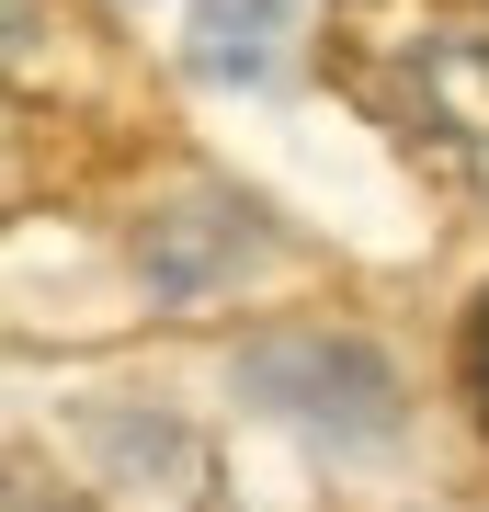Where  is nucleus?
Instances as JSON below:
<instances>
[{"label": "nucleus", "mask_w": 489, "mask_h": 512, "mask_svg": "<svg viewBox=\"0 0 489 512\" xmlns=\"http://www.w3.org/2000/svg\"><path fill=\"white\" fill-rule=\"evenodd\" d=\"M364 103L410 148H433L455 183L489 194V23L478 12H399L353 46Z\"/></svg>", "instance_id": "obj_1"}, {"label": "nucleus", "mask_w": 489, "mask_h": 512, "mask_svg": "<svg viewBox=\"0 0 489 512\" xmlns=\"http://www.w3.org/2000/svg\"><path fill=\"white\" fill-rule=\"evenodd\" d=\"M239 399L319 433V444L399 433V365L376 342H353V330H262V342H239Z\"/></svg>", "instance_id": "obj_2"}, {"label": "nucleus", "mask_w": 489, "mask_h": 512, "mask_svg": "<svg viewBox=\"0 0 489 512\" xmlns=\"http://www.w3.org/2000/svg\"><path fill=\"white\" fill-rule=\"evenodd\" d=\"M296 35H308L296 0H194L182 12V69L217 80V92H273L296 69Z\"/></svg>", "instance_id": "obj_3"}, {"label": "nucleus", "mask_w": 489, "mask_h": 512, "mask_svg": "<svg viewBox=\"0 0 489 512\" xmlns=\"http://www.w3.org/2000/svg\"><path fill=\"white\" fill-rule=\"evenodd\" d=\"M239 251H251V205H182V217H148V239H137L160 296H205Z\"/></svg>", "instance_id": "obj_4"}, {"label": "nucleus", "mask_w": 489, "mask_h": 512, "mask_svg": "<svg viewBox=\"0 0 489 512\" xmlns=\"http://www.w3.org/2000/svg\"><path fill=\"white\" fill-rule=\"evenodd\" d=\"M467 399H478V433H489V296H478V319H467Z\"/></svg>", "instance_id": "obj_5"}, {"label": "nucleus", "mask_w": 489, "mask_h": 512, "mask_svg": "<svg viewBox=\"0 0 489 512\" xmlns=\"http://www.w3.org/2000/svg\"><path fill=\"white\" fill-rule=\"evenodd\" d=\"M12 512H80V501H69V490H46V478L23 467V478H12Z\"/></svg>", "instance_id": "obj_6"}]
</instances>
